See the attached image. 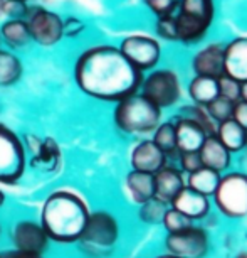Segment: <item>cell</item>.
<instances>
[{"label":"cell","instance_id":"cell-1","mask_svg":"<svg viewBox=\"0 0 247 258\" xmlns=\"http://www.w3.org/2000/svg\"><path fill=\"white\" fill-rule=\"evenodd\" d=\"M74 81L89 98L118 103L119 100L138 93L143 73L130 64L116 46L98 44L77 56Z\"/></svg>","mask_w":247,"mask_h":258},{"label":"cell","instance_id":"cell-2","mask_svg":"<svg viewBox=\"0 0 247 258\" xmlns=\"http://www.w3.org/2000/svg\"><path fill=\"white\" fill-rule=\"evenodd\" d=\"M89 208L86 201L74 191L52 192L42 204L41 226L49 240L62 243H77L89 218Z\"/></svg>","mask_w":247,"mask_h":258},{"label":"cell","instance_id":"cell-3","mask_svg":"<svg viewBox=\"0 0 247 258\" xmlns=\"http://www.w3.org/2000/svg\"><path fill=\"white\" fill-rule=\"evenodd\" d=\"M162 118L163 110L145 98L140 91L119 100L113 111L114 126L130 137H152L157 126L163 121Z\"/></svg>","mask_w":247,"mask_h":258},{"label":"cell","instance_id":"cell-4","mask_svg":"<svg viewBox=\"0 0 247 258\" xmlns=\"http://www.w3.org/2000/svg\"><path fill=\"white\" fill-rule=\"evenodd\" d=\"M212 208L227 221H244L247 218V172L230 169L220 174L215 192L210 198Z\"/></svg>","mask_w":247,"mask_h":258},{"label":"cell","instance_id":"cell-5","mask_svg":"<svg viewBox=\"0 0 247 258\" xmlns=\"http://www.w3.org/2000/svg\"><path fill=\"white\" fill-rule=\"evenodd\" d=\"M119 240V223L108 211H94L77 240L81 250L93 258H103L114 250Z\"/></svg>","mask_w":247,"mask_h":258},{"label":"cell","instance_id":"cell-6","mask_svg":"<svg viewBox=\"0 0 247 258\" xmlns=\"http://www.w3.org/2000/svg\"><path fill=\"white\" fill-rule=\"evenodd\" d=\"M140 93L148 98L160 110H167L175 106L182 100V83L180 78L170 68H158L148 71L143 76Z\"/></svg>","mask_w":247,"mask_h":258},{"label":"cell","instance_id":"cell-7","mask_svg":"<svg viewBox=\"0 0 247 258\" xmlns=\"http://www.w3.org/2000/svg\"><path fill=\"white\" fill-rule=\"evenodd\" d=\"M165 251L178 258H209L212 253V235L200 223L163 238Z\"/></svg>","mask_w":247,"mask_h":258},{"label":"cell","instance_id":"cell-8","mask_svg":"<svg viewBox=\"0 0 247 258\" xmlns=\"http://www.w3.org/2000/svg\"><path fill=\"white\" fill-rule=\"evenodd\" d=\"M27 165L26 147L14 130L0 123V184H16Z\"/></svg>","mask_w":247,"mask_h":258},{"label":"cell","instance_id":"cell-9","mask_svg":"<svg viewBox=\"0 0 247 258\" xmlns=\"http://www.w3.org/2000/svg\"><path fill=\"white\" fill-rule=\"evenodd\" d=\"M31 41L41 47H52L61 42L62 19L59 14L46 7H29L26 17Z\"/></svg>","mask_w":247,"mask_h":258},{"label":"cell","instance_id":"cell-10","mask_svg":"<svg viewBox=\"0 0 247 258\" xmlns=\"http://www.w3.org/2000/svg\"><path fill=\"white\" fill-rule=\"evenodd\" d=\"M130 64L135 66L140 73L152 71L157 68L162 57V46L155 37H150L147 34H132L127 36L118 46Z\"/></svg>","mask_w":247,"mask_h":258},{"label":"cell","instance_id":"cell-11","mask_svg":"<svg viewBox=\"0 0 247 258\" xmlns=\"http://www.w3.org/2000/svg\"><path fill=\"white\" fill-rule=\"evenodd\" d=\"M167 164H168V157L150 137L140 139L138 142L133 145L132 152H130V165H132V170L155 174Z\"/></svg>","mask_w":247,"mask_h":258},{"label":"cell","instance_id":"cell-12","mask_svg":"<svg viewBox=\"0 0 247 258\" xmlns=\"http://www.w3.org/2000/svg\"><path fill=\"white\" fill-rule=\"evenodd\" d=\"M11 241L16 250L42 255L47 250L49 238H47L46 231L42 230V226L39 223L19 221L17 225L12 226Z\"/></svg>","mask_w":247,"mask_h":258},{"label":"cell","instance_id":"cell-13","mask_svg":"<svg viewBox=\"0 0 247 258\" xmlns=\"http://www.w3.org/2000/svg\"><path fill=\"white\" fill-rule=\"evenodd\" d=\"M27 147L32 154L31 165L34 169L52 172V170L59 167L61 149L59 144L52 137L41 139L37 135H27Z\"/></svg>","mask_w":247,"mask_h":258},{"label":"cell","instance_id":"cell-14","mask_svg":"<svg viewBox=\"0 0 247 258\" xmlns=\"http://www.w3.org/2000/svg\"><path fill=\"white\" fill-rule=\"evenodd\" d=\"M153 182H155V198L170 206L173 198L185 187V174L175 164L168 162L158 172L153 174Z\"/></svg>","mask_w":247,"mask_h":258},{"label":"cell","instance_id":"cell-15","mask_svg":"<svg viewBox=\"0 0 247 258\" xmlns=\"http://www.w3.org/2000/svg\"><path fill=\"white\" fill-rule=\"evenodd\" d=\"M170 206L175 208L177 211H180L182 214H185L188 220H192L193 223H202L212 211H214L210 198L202 196V194L192 191V189H188L187 186L173 198Z\"/></svg>","mask_w":247,"mask_h":258},{"label":"cell","instance_id":"cell-16","mask_svg":"<svg viewBox=\"0 0 247 258\" xmlns=\"http://www.w3.org/2000/svg\"><path fill=\"white\" fill-rule=\"evenodd\" d=\"M192 70L195 76L220 78L224 75V44L214 42L197 51L192 57Z\"/></svg>","mask_w":247,"mask_h":258},{"label":"cell","instance_id":"cell-17","mask_svg":"<svg viewBox=\"0 0 247 258\" xmlns=\"http://www.w3.org/2000/svg\"><path fill=\"white\" fill-rule=\"evenodd\" d=\"M224 75L235 81H247V36L232 39L224 46Z\"/></svg>","mask_w":247,"mask_h":258},{"label":"cell","instance_id":"cell-18","mask_svg":"<svg viewBox=\"0 0 247 258\" xmlns=\"http://www.w3.org/2000/svg\"><path fill=\"white\" fill-rule=\"evenodd\" d=\"M175 125V135H177V150L178 152H198L209 135L200 125L192 121L185 116L175 115L172 118Z\"/></svg>","mask_w":247,"mask_h":258},{"label":"cell","instance_id":"cell-19","mask_svg":"<svg viewBox=\"0 0 247 258\" xmlns=\"http://www.w3.org/2000/svg\"><path fill=\"white\" fill-rule=\"evenodd\" d=\"M198 155H200L203 167H209L219 174H224L227 170L232 169L234 155H232L214 135H210V137H207L203 140L202 147L198 150Z\"/></svg>","mask_w":247,"mask_h":258},{"label":"cell","instance_id":"cell-20","mask_svg":"<svg viewBox=\"0 0 247 258\" xmlns=\"http://www.w3.org/2000/svg\"><path fill=\"white\" fill-rule=\"evenodd\" d=\"M210 24H212L210 21H205V19L178 11V14L175 16L177 41L183 42V44H192V42L200 41Z\"/></svg>","mask_w":247,"mask_h":258},{"label":"cell","instance_id":"cell-21","mask_svg":"<svg viewBox=\"0 0 247 258\" xmlns=\"http://www.w3.org/2000/svg\"><path fill=\"white\" fill-rule=\"evenodd\" d=\"M125 189H127L130 199L137 206L150 201L152 198H155L153 174L140 172V170H130L127 177H125Z\"/></svg>","mask_w":247,"mask_h":258},{"label":"cell","instance_id":"cell-22","mask_svg":"<svg viewBox=\"0 0 247 258\" xmlns=\"http://www.w3.org/2000/svg\"><path fill=\"white\" fill-rule=\"evenodd\" d=\"M214 137L229 150L232 155H239L245 149L247 132L234 120H225L222 123H217Z\"/></svg>","mask_w":247,"mask_h":258},{"label":"cell","instance_id":"cell-23","mask_svg":"<svg viewBox=\"0 0 247 258\" xmlns=\"http://www.w3.org/2000/svg\"><path fill=\"white\" fill-rule=\"evenodd\" d=\"M187 93L193 105L207 106L219 96L217 80L209 76H193L187 86Z\"/></svg>","mask_w":247,"mask_h":258},{"label":"cell","instance_id":"cell-24","mask_svg":"<svg viewBox=\"0 0 247 258\" xmlns=\"http://www.w3.org/2000/svg\"><path fill=\"white\" fill-rule=\"evenodd\" d=\"M0 41L6 42L11 49H22L31 41V34L26 19H7L0 26Z\"/></svg>","mask_w":247,"mask_h":258},{"label":"cell","instance_id":"cell-25","mask_svg":"<svg viewBox=\"0 0 247 258\" xmlns=\"http://www.w3.org/2000/svg\"><path fill=\"white\" fill-rule=\"evenodd\" d=\"M219 181H220V174L209 167H203V165L200 169L193 170L192 174H187L185 176V186L207 198H212Z\"/></svg>","mask_w":247,"mask_h":258},{"label":"cell","instance_id":"cell-26","mask_svg":"<svg viewBox=\"0 0 247 258\" xmlns=\"http://www.w3.org/2000/svg\"><path fill=\"white\" fill-rule=\"evenodd\" d=\"M22 71L24 66L19 56L14 54L12 51L0 47V88H7L19 83Z\"/></svg>","mask_w":247,"mask_h":258},{"label":"cell","instance_id":"cell-27","mask_svg":"<svg viewBox=\"0 0 247 258\" xmlns=\"http://www.w3.org/2000/svg\"><path fill=\"white\" fill-rule=\"evenodd\" d=\"M155 144L158 145L160 149L163 150L165 155L168 157V162H175L178 150H177V135H175V125H173L172 120H165L162 121L157 130L152 134V137Z\"/></svg>","mask_w":247,"mask_h":258},{"label":"cell","instance_id":"cell-28","mask_svg":"<svg viewBox=\"0 0 247 258\" xmlns=\"http://www.w3.org/2000/svg\"><path fill=\"white\" fill-rule=\"evenodd\" d=\"M167 208H168V204L158 201L157 198H152L150 201L138 206V218L142 223L150 225V226L162 225L163 214H165V211H167Z\"/></svg>","mask_w":247,"mask_h":258},{"label":"cell","instance_id":"cell-29","mask_svg":"<svg viewBox=\"0 0 247 258\" xmlns=\"http://www.w3.org/2000/svg\"><path fill=\"white\" fill-rule=\"evenodd\" d=\"M177 115L185 116V118H190L192 121L198 123L203 130H205V134L209 135V137L215 134V128H217L215 121L210 118L209 113H207V110L203 108V106H198V105H193V103L185 105V106H182Z\"/></svg>","mask_w":247,"mask_h":258},{"label":"cell","instance_id":"cell-30","mask_svg":"<svg viewBox=\"0 0 247 258\" xmlns=\"http://www.w3.org/2000/svg\"><path fill=\"white\" fill-rule=\"evenodd\" d=\"M178 11L205 19V21L210 22L214 19V4H212V0H180L178 2Z\"/></svg>","mask_w":247,"mask_h":258},{"label":"cell","instance_id":"cell-31","mask_svg":"<svg viewBox=\"0 0 247 258\" xmlns=\"http://www.w3.org/2000/svg\"><path fill=\"white\" fill-rule=\"evenodd\" d=\"M193 221L188 220L185 214H182L180 211H177L175 208L168 206L167 211L163 214V220H162V226L165 230V235H170V233H178L185 228L192 226Z\"/></svg>","mask_w":247,"mask_h":258},{"label":"cell","instance_id":"cell-32","mask_svg":"<svg viewBox=\"0 0 247 258\" xmlns=\"http://www.w3.org/2000/svg\"><path fill=\"white\" fill-rule=\"evenodd\" d=\"M203 108L207 110V113H209V116L215 121V125H217V123H222V121L232 118L234 103H230V101H227L224 98H220V96H217L212 103L203 106Z\"/></svg>","mask_w":247,"mask_h":258},{"label":"cell","instance_id":"cell-33","mask_svg":"<svg viewBox=\"0 0 247 258\" xmlns=\"http://www.w3.org/2000/svg\"><path fill=\"white\" fill-rule=\"evenodd\" d=\"M217 86H219V96L230 103H237L240 100V83L234 78L222 75L217 78Z\"/></svg>","mask_w":247,"mask_h":258},{"label":"cell","instance_id":"cell-34","mask_svg":"<svg viewBox=\"0 0 247 258\" xmlns=\"http://www.w3.org/2000/svg\"><path fill=\"white\" fill-rule=\"evenodd\" d=\"M173 164H175L177 167L185 174V176L202 167V160H200L198 152H178Z\"/></svg>","mask_w":247,"mask_h":258},{"label":"cell","instance_id":"cell-35","mask_svg":"<svg viewBox=\"0 0 247 258\" xmlns=\"http://www.w3.org/2000/svg\"><path fill=\"white\" fill-rule=\"evenodd\" d=\"M157 32L160 37L167 41H177V29H175V14L170 16L157 17Z\"/></svg>","mask_w":247,"mask_h":258},{"label":"cell","instance_id":"cell-36","mask_svg":"<svg viewBox=\"0 0 247 258\" xmlns=\"http://www.w3.org/2000/svg\"><path fill=\"white\" fill-rule=\"evenodd\" d=\"M143 2L157 17L170 16L178 7V0H143Z\"/></svg>","mask_w":247,"mask_h":258},{"label":"cell","instance_id":"cell-37","mask_svg":"<svg viewBox=\"0 0 247 258\" xmlns=\"http://www.w3.org/2000/svg\"><path fill=\"white\" fill-rule=\"evenodd\" d=\"M84 22L81 21L79 17L76 16H69L66 19H62V36L64 37H69V39H74V37H79L82 32H84Z\"/></svg>","mask_w":247,"mask_h":258},{"label":"cell","instance_id":"cell-38","mask_svg":"<svg viewBox=\"0 0 247 258\" xmlns=\"http://www.w3.org/2000/svg\"><path fill=\"white\" fill-rule=\"evenodd\" d=\"M29 12V6L24 2H12V0H6L2 7V16L7 19H26Z\"/></svg>","mask_w":247,"mask_h":258},{"label":"cell","instance_id":"cell-39","mask_svg":"<svg viewBox=\"0 0 247 258\" xmlns=\"http://www.w3.org/2000/svg\"><path fill=\"white\" fill-rule=\"evenodd\" d=\"M232 120L239 123L242 128L247 132V101L239 100L234 103V110H232Z\"/></svg>","mask_w":247,"mask_h":258},{"label":"cell","instance_id":"cell-40","mask_svg":"<svg viewBox=\"0 0 247 258\" xmlns=\"http://www.w3.org/2000/svg\"><path fill=\"white\" fill-rule=\"evenodd\" d=\"M0 258H42V255H37V253H29V251H21V250H9L4 251Z\"/></svg>","mask_w":247,"mask_h":258},{"label":"cell","instance_id":"cell-41","mask_svg":"<svg viewBox=\"0 0 247 258\" xmlns=\"http://www.w3.org/2000/svg\"><path fill=\"white\" fill-rule=\"evenodd\" d=\"M240 100L242 101H247V81L245 83H240Z\"/></svg>","mask_w":247,"mask_h":258},{"label":"cell","instance_id":"cell-42","mask_svg":"<svg viewBox=\"0 0 247 258\" xmlns=\"http://www.w3.org/2000/svg\"><path fill=\"white\" fill-rule=\"evenodd\" d=\"M232 258H247V248H242V250H237Z\"/></svg>","mask_w":247,"mask_h":258},{"label":"cell","instance_id":"cell-43","mask_svg":"<svg viewBox=\"0 0 247 258\" xmlns=\"http://www.w3.org/2000/svg\"><path fill=\"white\" fill-rule=\"evenodd\" d=\"M155 258H178L175 255H172V253H167V251H163V253H160V255H157Z\"/></svg>","mask_w":247,"mask_h":258},{"label":"cell","instance_id":"cell-44","mask_svg":"<svg viewBox=\"0 0 247 258\" xmlns=\"http://www.w3.org/2000/svg\"><path fill=\"white\" fill-rule=\"evenodd\" d=\"M4 201H6V196H4V192L0 191V206H2V204H4Z\"/></svg>","mask_w":247,"mask_h":258},{"label":"cell","instance_id":"cell-45","mask_svg":"<svg viewBox=\"0 0 247 258\" xmlns=\"http://www.w3.org/2000/svg\"><path fill=\"white\" fill-rule=\"evenodd\" d=\"M4 2H6V0H0V16H2V7H4Z\"/></svg>","mask_w":247,"mask_h":258},{"label":"cell","instance_id":"cell-46","mask_svg":"<svg viewBox=\"0 0 247 258\" xmlns=\"http://www.w3.org/2000/svg\"><path fill=\"white\" fill-rule=\"evenodd\" d=\"M12 2H24V4H27V0H12Z\"/></svg>","mask_w":247,"mask_h":258},{"label":"cell","instance_id":"cell-47","mask_svg":"<svg viewBox=\"0 0 247 258\" xmlns=\"http://www.w3.org/2000/svg\"><path fill=\"white\" fill-rule=\"evenodd\" d=\"M242 154H247V139H245V149H244V152Z\"/></svg>","mask_w":247,"mask_h":258},{"label":"cell","instance_id":"cell-48","mask_svg":"<svg viewBox=\"0 0 247 258\" xmlns=\"http://www.w3.org/2000/svg\"><path fill=\"white\" fill-rule=\"evenodd\" d=\"M244 221H245V225H247V218H245V220H244Z\"/></svg>","mask_w":247,"mask_h":258}]
</instances>
